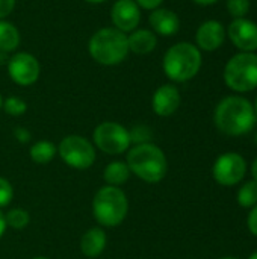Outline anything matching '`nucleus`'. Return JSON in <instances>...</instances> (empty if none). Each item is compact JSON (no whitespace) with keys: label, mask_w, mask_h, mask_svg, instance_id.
Returning <instances> with one entry per match:
<instances>
[{"label":"nucleus","mask_w":257,"mask_h":259,"mask_svg":"<svg viewBox=\"0 0 257 259\" xmlns=\"http://www.w3.org/2000/svg\"><path fill=\"white\" fill-rule=\"evenodd\" d=\"M214 121L224 135L241 137L254 127L257 117L253 103L248 99L242 96H227L217 105Z\"/></svg>","instance_id":"f257e3e1"},{"label":"nucleus","mask_w":257,"mask_h":259,"mask_svg":"<svg viewBox=\"0 0 257 259\" xmlns=\"http://www.w3.org/2000/svg\"><path fill=\"white\" fill-rule=\"evenodd\" d=\"M201 65L203 55L200 49L189 41L173 44L162 58V70L174 83H185L194 79L200 73Z\"/></svg>","instance_id":"f03ea898"},{"label":"nucleus","mask_w":257,"mask_h":259,"mask_svg":"<svg viewBox=\"0 0 257 259\" xmlns=\"http://www.w3.org/2000/svg\"><path fill=\"white\" fill-rule=\"evenodd\" d=\"M126 162L138 179L147 184H158L168 173V159L165 152L155 143L132 146L127 150Z\"/></svg>","instance_id":"7ed1b4c3"},{"label":"nucleus","mask_w":257,"mask_h":259,"mask_svg":"<svg viewBox=\"0 0 257 259\" xmlns=\"http://www.w3.org/2000/svg\"><path fill=\"white\" fill-rule=\"evenodd\" d=\"M89 56L100 65L114 67L121 64L129 56L127 33L111 27H101L95 30L88 41Z\"/></svg>","instance_id":"20e7f679"},{"label":"nucleus","mask_w":257,"mask_h":259,"mask_svg":"<svg viewBox=\"0 0 257 259\" xmlns=\"http://www.w3.org/2000/svg\"><path fill=\"white\" fill-rule=\"evenodd\" d=\"M129 214L127 194L120 187L105 185L92 199V215L101 228H117L123 225Z\"/></svg>","instance_id":"39448f33"},{"label":"nucleus","mask_w":257,"mask_h":259,"mask_svg":"<svg viewBox=\"0 0 257 259\" xmlns=\"http://www.w3.org/2000/svg\"><path fill=\"white\" fill-rule=\"evenodd\" d=\"M224 83L236 94H245L257 88V53L238 52L224 65Z\"/></svg>","instance_id":"423d86ee"},{"label":"nucleus","mask_w":257,"mask_h":259,"mask_svg":"<svg viewBox=\"0 0 257 259\" xmlns=\"http://www.w3.org/2000/svg\"><path fill=\"white\" fill-rule=\"evenodd\" d=\"M58 155L62 162L74 170H86L97 159V149L88 138L82 135H67L58 144Z\"/></svg>","instance_id":"0eeeda50"},{"label":"nucleus","mask_w":257,"mask_h":259,"mask_svg":"<svg viewBox=\"0 0 257 259\" xmlns=\"http://www.w3.org/2000/svg\"><path fill=\"white\" fill-rule=\"evenodd\" d=\"M92 144L105 155H123L132 147L129 129L117 121H103L92 132Z\"/></svg>","instance_id":"6e6552de"},{"label":"nucleus","mask_w":257,"mask_h":259,"mask_svg":"<svg viewBox=\"0 0 257 259\" xmlns=\"http://www.w3.org/2000/svg\"><path fill=\"white\" fill-rule=\"evenodd\" d=\"M247 170L248 165L242 155L236 152H226L215 159L212 176L217 184L223 187H235L245 178Z\"/></svg>","instance_id":"1a4fd4ad"},{"label":"nucleus","mask_w":257,"mask_h":259,"mask_svg":"<svg viewBox=\"0 0 257 259\" xmlns=\"http://www.w3.org/2000/svg\"><path fill=\"white\" fill-rule=\"evenodd\" d=\"M8 74L18 87H30L41 76V64L29 52H14L6 64Z\"/></svg>","instance_id":"9d476101"},{"label":"nucleus","mask_w":257,"mask_h":259,"mask_svg":"<svg viewBox=\"0 0 257 259\" xmlns=\"http://www.w3.org/2000/svg\"><path fill=\"white\" fill-rule=\"evenodd\" d=\"M226 33L230 42L239 52H257V23L244 17V18H233Z\"/></svg>","instance_id":"9b49d317"},{"label":"nucleus","mask_w":257,"mask_h":259,"mask_svg":"<svg viewBox=\"0 0 257 259\" xmlns=\"http://www.w3.org/2000/svg\"><path fill=\"white\" fill-rule=\"evenodd\" d=\"M226 26L220 20H206L195 30V46L200 52H217L226 41Z\"/></svg>","instance_id":"f8f14e48"},{"label":"nucleus","mask_w":257,"mask_h":259,"mask_svg":"<svg viewBox=\"0 0 257 259\" xmlns=\"http://www.w3.org/2000/svg\"><path fill=\"white\" fill-rule=\"evenodd\" d=\"M111 21L115 29L130 33L141 23V8L135 0H117L111 8Z\"/></svg>","instance_id":"ddd939ff"},{"label":"nucleus","mask_w":257,"mask_h":259,"mask_svg":"<svg viewBox=\"0 0 257 259\" xmlns=\"http://www.w3.org/2000/svg\"><path fill=\"white\" fill-rule=\"evenodd\" d=\"M182 103V96L174 83H164L153 93L151 109L158 117H171L177 112Z\"/></svg>","instance_id":"4468645a"},{"label":"nucleus","mask_w":257,"mask_h":259,"mask_svg":"<svg viewBox=\"0 0 257 259\" xmlns=\"http://www.w3.org/2000/svg\"><path fill=\"white\" fill-rule=\"evenodd\" d=\"M148 23L151 30L159 36H174L180 30L179 15L168 8H158L150 11Z\"/></svg>","instance_id":"2eb2a0df"},{"label":"nucleus","mask_w":257,"mask_h":259,"mask_svg":"<svg viewBox=\"0 0 257 259\" xmlns=\"http://www.w3.org/2000/svg\"><path fill=\"white\" fill-rule=\"evenodd\" d=\"M108 246V235L101 226L88 229L80 240V252L89 259L98 258Z\"/></svg>","instance_id":"dca6fc26"},{"label":"nucleus","mask_w":257,"mask_h":259,"mask_svg":"<svg viewBox=\"0 0 257 259\" xmlns=\"http://www.w3.org/2000/svg\"><path fill=\"white\" fill-rule=\"evenodd\" d=\"M129 52L135 55H148L158 46V35L151 29H135L127 33Z\"/></svg>","instance_id":"f3484780"},{"label":"nucleus","mask_w":257,"mask_h":259,"mask_svg":"<svg viewBox=\"0 0 257 259\" xmlns=\"http://www.w3.org/2000/svg\"><path fill=\"white\" fill-rule=\"evenodd\" d=\"M132 176V171L127 165L126 161H112L109 162L105 170H103V179L106 182V185H112V187H121L124 185Z\"/></svg>","instance_id":"a211bd4d"},{"label":"nucleus","mask_w":257,"mask_h":259,"mask_svg":"<svg viewBox=\"0 0 257 259\" xmlns=\"http://www.w3.org/2000/svg\"><path fill=\"white\" fill-rule=\"evenodd\" d=\"M21 42V35L18 27L8 21V20H0V52L3 53H14Z\"/></svg>","instance_id":"6ab92c4d"},{"label":"nucleus","mask_w":257,"mask_h":259,"mask_svg":"<svg viewBox=\"0 0 257 259\" xmlns=\"http://www.w3.org/2000/svg\"><path fill=\"white\" fill-rule=\"evenodd\" d=\"M58 155V146L48 140H39L33 143L29 149V156L35 164L45 165L55 159Z\"/></svg>","instance_id":"aec40b11"},{"label":"nucleus","mask_w":257,"mask_h":259,"mask_svg":"<svg viewBox=\"0 0 257 259\" xmlns=\"http://www.w3.org/2000/svg\"><path fill=\"white\" fill-rule=\"evenodd\" d=\"M5 219H6V225L8 228L11 229H15V231H23L29 226L30 223V215L29 212L24 209V208H11L6 214H5Z\"/></svg>","instance_id":"412c9836"},{"label":"nucleus","mask_w":257,"mask_h":259,"mask_svg":"<svg viewBox=\"0 0 257 259\" xmlns=\"http://www.w3.org/2000/svg\"><path fill=\"white\" fill-rule=\"evenodd\" d=\"M236 200L238 203L242 206V208H248L251 209L253 206L257 205V182L253 181H248L245 182L239 190H238V194H236Z\"/></svg>","instance_id":"4be33fe9"},{"label":"nucleus","mask_w":257,"mask_h":259,"mask_svg":"<svg viewBox=\"0 0 257 259\" xmlns=\"http://www.w3.org/2000/svg\"><path fill=\"white\" fill-rule=\"evenodd\" d=\"M2 109L11 115V117H20L23 114H26L27 111V103L20 99V97H15V96H9L6 99H3V105H2Z\"/></svg>","instance_id":"5701e85b"},{"label":"nucleus","mask_w":257,"mask_h":259,"mask_svg":"<svg viewBox=\"0 0 257 259\" xmlns=\"http://www.w3.org/2000/svg\"><path fill=\"white\" fill-rule=\"evenodd\" d=\"M129 135H130L132 146L151 143V140H153V131L147 124H136V126H133L132 129H129Z\"/></svg>","instance_id":"b1692460"},{"label":"nucleus","mask_w":257,"mask_h":259,"mask_svg":"<svg viewBox=\"0 0 257 259\" xmlns=\"http://www.w3.org/2000/svg\"><path fill=\"white\" fill-rule=\"evenodd\" d=\"M226 8L232 18H244L250 12L251 0H226Z\"/></svg>","instance_id":"393cba45"},{"label":"nucleus","mask_w":257,"mask_h":259,"mask_svg":"<svg viewBox=\"0 0 257 259\" xmlns=\"http://www.w3.org/2000/svg\"><path fill=\"white\" fill-rule=\"evenodd\" d=\"M12 199H14V187H12V184L6 178L0 176V209L9 206Z\"/></svg>","instance_id":"a878e982"},{"label":"nucleus","mask_w":257,"mask_h":259,"mask_svg":"<svg viewBox=\"0 0 257 259\" xmlns=\"http://www.w3.org/2000/svg\"><path fill=\"white\" fill-rule=\"evenodd\" d=\"M14 137H15V140H17L18 143H21V144H27V143H30V140H32L30 131L26 129V127H23V126H18V127L14 129Z\"/></svg>","instance_id":"bb28decb"},{"label":"nucleus","mask_w":257,"mask_h":259,"mask_svg":"<svg viewBox=\"0 0 257 259\" xmlns=\"http://www.w3.org/2000/svg\"><path fill=\"white\" fill-rule=\"evenodd\" d=\"M17 0H0V20H6L15 9Z\"/></svg>","instance_id":"cd10ccee"},{"label":"nucleus","mask_w":257,"mask_h":259,"mask_svg":"<svg viewBox=\"0 0 257 259\" xmlns=\"http://www.w3.org/2000/svg\"><path fill=\"white\" fill-rule=\"evenodd\" d=\"M247 226H248V231L257 237V205L253 206L248 212V217H247Z\"/></svg>","instance_id":"c85d7f7f"},{"label":"nucleus","mask_w":257,"mask_h":259,"mask_svg":"<svg viewBox=\"0 0 257 259\" xmlns=\"http://www.w3.org/2000/svg\"><path fill=\"white\" fill-rule=\"evenodd\" d=\"M136 5L141 8V9H145V11H153V9H158L161 8V5L164 3V0H135Z\"/></svg>","instance_id":"c756f323"},{"label":"nucleus","mask_w":257,"mask_h":259,"mask_svg":"<svg viewBox=\"0 0 257 259\" xmlns=\"http://www.w3.org/2000/svg\"><path fill=\"white\" fill-rule=\"evenodd\" d=\"M6 229H8V225H6V219H5V212L0 209V238L5 235V232H6Z\"/></svg>","instance_id":"7c9ffc66"},{"label":"nucleus","mask_w":257,"mask_h":259,"mask_svg":"<svg viewBox=\"0 0 257 259\" xmlns=\"http://www.w3.org/2000/svg\"><path fill=\"white\" fill-rule=\"evenodd\" d=\"M192 2L197 3V5H200V6H212V5L218 3L220 0H192Z\"/></svg>","instance_id":"2f4dec72"},{"label":"nucleus","mask_w":257,"mask_h":259,"mask_svg":"<svg viewBox=\"0 0 257 259\" xmlns=\"http://www.w3.org/2000/svg\"><path fill=\"white\" fill-rule=\"evenodd\" d=\"M8 61H9V55H8V53L0 52V65H6V64H8Z\"/></svg>","instance_id":"473e14b6"},{"label":"nucleus","mask_w":257,"mask_h":259,"mask_svg":"<svg viewBox=\"0 0 257 259\" xmlns=\"http://www.w3.org/2000/svg\"><path fill=\"white\" fill-rule=\"evenodd\" d=\"M251 175H253V179L257 182V158L251 164Z\"/></svg>","instance_id":"72a5a7b5"},{"label":"nucleus","mask_w":257,"mask_h":259,"mask_svg":"<svg viewBox=\"0 0 257 259\" xmlns=\"http://www.w3.org/2000/svg\"><path fill=\"white\" fill-rule=\"evenodd\" d=\"M86 3H91V5H100V3H105L108 0H85Z\"/></svg>","instance_id":"f704fd0d"},{"label":"nucleus","mask_w":257,"mask_h":259,"mask_svg":"<svg viewBox=\"0 0 257 259\" xmlns=\"http://www.w3.org/2000/svg\"><path fill=\"white\" fill-rule=\"evenodd\" d=\"M253 108H254V112H256V117H257V96H256V100H254V103H253Z\"/></svg>","instance_id":"c9c22d12"},{"label":"nucleus","mask_w":257,"mask_h":259,"mask_svg":"<svg viewBox=\"0 0 257 259\" xmlns=\"http://www.w3.org/2000/svg\"><path fill=\"white\" fill-rule=\"evenodd\" d=\"M248 259H257V250L254 252V253H251V255H250V258H248Z\"/></svg>","instance_id":"e433bc0d"},{"label":"nucleus","mask_w":257,"mask_h":259,"mask_svg":"<svg viewBox=\"0 0 257 259\" xmlns=\"http://www.w3.org/2000/svg\"><path fill=\"white\" fill-rule=\"evenodd\" d=\"M30 259H50V258H47V256H35V258H30Z\"/></svg>","instance_id":"4c0bfd02"},{"label":"nucleus","mask_w":257,"mask_h":259,"mask_svg":"<svg viewBox=\"0 0 257 259\" xmlns=\"http://www.w3.org/2000/svg\"><path fill=\"white\" fill-rule=\"evenodd\" d=\"M220 259H238V258H235V256H224V258H220Z\"/></svg>","instance_id":"58836bf2"},{"label":"nucleus","mask_w":257,"mask_h":259,"mask_svg":"<svg viewBox=\"0 0 257 259\" xmlns=\"http://www.w3.org/2000/svg\"><path fill=\"white\" fill-rule=\"evenodd\" d=\"M2 105H3V99H2V94H0V109H2Z\"/></svg>","instance_id":"ea45409f"},{"label":"nucleus","mask_w":257,"mask_h":259,"mask_svg":"<svg viewBox=\"0 0 257 259\" xmlns=\"http://www.w3.org/2000/svg\"><path fill=\"white\" fill-rule=\"evenodd\" d=\"M254 141H256V146H257V132H256V137H254Z\"/></svg>","instance_id":"a19ab883"}]
</instances>
